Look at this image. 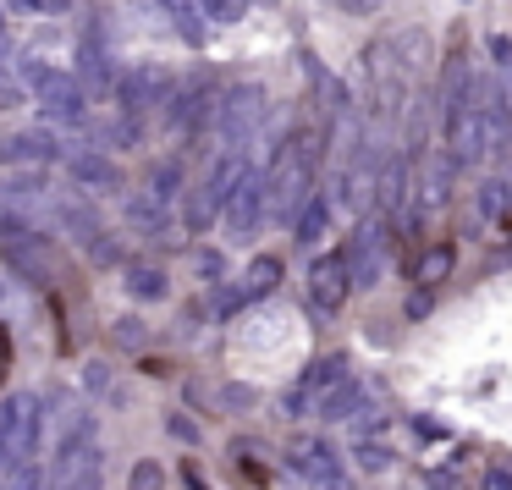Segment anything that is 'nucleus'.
<instances>
[{"instance_id":"nucleus-1","label":"nucleus","mask_w":512,"mask_h":490,"mask_svg":"<svg viewBox=\"0 0 512 490\" xmlns=\"http://www.w3.org/2000/svg\"><path fill=\"white\" fill-rule=\"evenodd\" d=\"M314 166H320V138L314 133L281 138L276 160H270V171H265L270 221H298V210L314 199Z\"/></svg>"},{"instance_id":"nucleus-2","label":"nucleus","mask_w":512,"mask_h":490,"mask_svg":"<svg viewBox=\"0 0 512 490\" xmlns=\"http://www.w3.org/2000/svg\"><path fill=\"white\" fill-rule=\"evenodd\" d=\"M39 441H45V402L34 391L0 397V479L39 463Z\"/></svg>"},{"instance_id":"nucleus-3","label":"nucleus","mask_w":512,"mask_h":490,"mask_svg":"<svg viewBox=\"0 0 512 490\" xmlns=\"http://www.w3.org/2000/svg\"><path fill=\"white\" fill-rule=\"evenodd\" d=\"M23 83L34 89L39 111H45L50 122H61V127H78V122H83V105H89V89H83V78H78V72L50 67V61H28V67H23Z\"/></svg>"},{"instance_id":"nucleus-4","label":"nucleus","mask_w":512,"mask_h":490,"mask_svg":"<svg viewBox=\"0 0 512 490\" xmlns=\"http://www.w3.org/2000/svg\"><path fill=\"white\" fill-rule=\"evenodd\" d=\"M265 111H270V94L259 89V83H232V89H226L221 100H215L210 127H215V138H221L226 149H243L248 138L259 133Z\"/></svg>"},{"instance_id":"nucleus-5","label":"nucleus","mask_w":512,"mask_h":490,"mask_svg":"<svg viewBox=\"0 0 512 490\" xmlns=\"http://www.w3.org/2000/svg\"><path fill=\"white\" fill-rule=\"evenodd\" d=\"M501 133H507V122H501L496 111H479V105H468V111L457 116L452 127H446V149H452L457 166H485V160L501 149Z\"/></svg>"},{"instance_id":"nucleus-6","label":"nucleus","mask_w":512,"mask_h":490,"mask_svg":"<svg viewBox=\"0 0 512 490\" xmlns=\"http://www.w3.org/2000/svg\"><path fill=\"white\" fill-rule=\"evenodd\" d=\"M386 243H391V221H386V215H358L353 237H347V248H342L353 287H375V281H380V270H386Z\"/></svg>"},{"instance_id":"nucleus-7","label":"nucleus","mask_w":512,"mask_h":490,"mask_svg":"<svg viewBox=\"0 0 512 490\" xmlns=\"http://www.w3.org/2000/svg\"><path fill=\"white\" fill-rule=\"evenodd\" d=\"M342 380H353V358H347V353L314 358V364L303 369V380L287 391V419H303V413H314L336 386H342Z\"/></svg>"},{"instance_id":"nucleus-8","label":"nucleus","mask_w":512,"mask_h":490,"mask_svg":"<svg viewBox=\"0 0 512 490\" xmlns=\"http://www.w3.org/2000/svg\"><path fill=\"white\" fill-rule=\"evenodd\" d=\"M56 160H67V149L50 127H17L0 138V171H45Z\"/></svg>"},{"instance_id":"nucleus-9","label":"nucleus","mask_w":512,"mask_h":490,"mask_svg":"<svg viewBox=\"0 0 512 490\" xmlns=\"http://www.w3.org/2000/svg\"><path fill=\"white\" fill-rule=\"evenodd\" d=\"M287 468L303 479L309 490H347V474H342V457L331 452V441L320 435H303V441L287 446Z\"/></svg>"},{"instance_id":"nucleus-10","label":"nucleus","mask_w":512,"mask_h":490,"mask_svg":"<svg viewBox=\"0 0 512 490\" xmlns=\"http://www.w3.org/2000/svg\"><path fill=\"white\" fill-rule=\"evenodd\" d=\"M452 182H457V160L452 149H430L413 166V210L419 215H441L452 204Z\"/></svg>"},{"instance_id":"nucleus-11","label":"nucleus","mask_w":512,"mask_h":490,"mask_svg":"<svg viewBox=\"0 0 512 490\" xmlns=\"http://www.w3.org/2000/svg\"><path fill=\"white\" fill-rule=\"evenodd\" d=\"M221 221H226V232H232V237H254L259 226L270 221V193H265V171H254V166H248V177L237 182V193H232V199H226Z\"/></svg>"},{"instance_id":"nucleus-12","label":"nucleus","mask_w":512,"mask_h":490,"mask_svg":"<svg viewBox=\"0 0 512 490\" xmlns=\"http://www.w3.org/2000/svg\"><path fill=\"white\" fill-rule=\"evenodd\" d=\"M353 292V276H347V259L342 254H320L309 265V309L314 314H336Z\"/></svg>"},{"instance_id":"nucleus-13","label":"nucleus","mask_w":512,"mask_h":490,"mask_svg":"<svg viewBox=\"0 0 512 490\" xmlns=\"http://www.w3.org/2000/svg\"><path fill=\"white\" fill-rule=\"evenodd\" d=\"M171 89H177V83H171L160 67H149V61H138L133 72H122V78H116V100H122L127 116L149 111V105H166Z\"/></svg>"},{"instance_id":"nucleus-14","label":"nucleus","mask_w":512,"mask_h":490,"mask_svg":"<svg viewBox=\"0 0 512 490\" xmlns=\"http://www.w3.org/2000/svg\"><path fill=\"white\" fill-rule=\"evenodd\" d=\"M61 166H67V177L78 182L83 193H116L127 182L122 166H116L105 149H67V160H61Z\"/></svg>"},{"instance_id":"nucleus-15","label":"nucleus","mask_w":512,"mask_h":490,"mask_svg":"<svg viewBox=\"0 0 512 490\" xmlns=\"http://www.w3.org/2000/svg\"><path fill=\"white\" fill-rule=\"evenodd\" d=\"M215 100H221V94L210 89V78H188V83H177V89H171L166 122L182 127V133H188V127H204L215 116Z\"/></svg>"},{"instance_id":"nucleus-16","label":"nucleus","mask_w":512,"mask_h":490,"mask_svg":"<svg viewBox=\"0 0 512 490\" xmlns=\"http://www.w3.org/2000/svg\"><path fill=\"white\" fill-rule=\"evenodd\" d=\"M78 61H83V83H89L94 94H111L116 89V61H111V45H105V28L100 23H89L83 28V39H78Z\"/></svg>"},{"instance_id":"nucleus-17","label":"nucleus","mask_w":512,"mask_h":490,"mask_svg":"<svg viewBox=\"0 0 512 490\" xmlns=\"http://www.w3.org/2000/svg\"><path fill=\"white\" fill-rule=\"evenodd\" d=\"M39 204H50V182L45 171H6L0 177V215H34Z\"/></svg>"},{"instance_id":"nucleus-18","label":"nucleus","mask_w":512,"mask_h":490,"mask_svg":"<svg viewBox=\"0 0 512 490\" xmlns=\"http://www.w3.org/2000/svg\"><path fill=\"white\" fill-rule=\"evenodd\" d=\"M122 287H127L133 303H160L171 292V276L160 265H149V259H133V265L122 270Z\"/></svg>"},{"instance_id":"nucleus-19","label":"nucleus","mask_w":512,"mask_h":490,"mask_svg":"<svg viewBox=\"0 0 512 490\" xmlns=\"http://www.w3.org/2000/svg\"><path fill=\"white\" fill-rule=\"evenodd\" d=\"M331 215H336V199H331V193H320V188H314V199L303 204V210H298V221H292V237H298L303 248H314L325 232H331Z\"/></svg>"},{"instance_id":"nucleus-20","label":"nucleus","mask_w":512,"mask_h":490,"mask_svg":"<svg viewBox=\"0 0 512 490\" xmlns=\"http://www.w3.org/2000/svg\"><path fill=\"white\" fill-rule=\"evenodd\" d=\"M56 221L67 226L78 243H89V237H100L105 226H100V210H94L89 199H78V193H67V199H56Z\"/></svg>"},{"instance_id":"nucleus-21","label":"nucleus","mask_w":512,"mask_h":490,"mask_svg":"<svg viewBox=\"0 0 512 490\" xmlns=\"http://www.w3.org/2000/svg\"><path fill=\"white\" fill-rule=\"evenodd\" d=\"M276 287H281V259L276 254H259L254 265L243 270V281H237V298L254 303V298H270Z\"/></svg>"},{"instance_id":"nucleus-22","label":"nucleus","mask_w":512,"mask_h":490,"mask_svg":"<svg viewBox=\"0 0 512 490\" xmlns=\"http://www.w3.org/2000/svg\"><path fill=\"white\" fill-rule=\"evenodd\" d=\"M160 12L171 17V28L182 34V45L199 50L204 39H210V28H204V12H199V0H160Z\"/></svg>"},{"instance_id":"nucleus-23","label":"nucleus","mask_w":512,"mask_h":490,"mask_svg":"<svg viewBox=\"0 0 512 490\" xmlns=\"http://www.w3.org/2000/svg\"><path fill=\"white\" fill-rule=\"evenodd\" d=\"M452 265H457V248L452 243H430L419 259H413V281L430 292V287H441V281L452 276Z\"/></svg>"},{"instance_id":"nucleus-24","label":"nucleus","mask_w":512,"mask_h":490,"mask_svg":"<svg viewBox=\"0 0 512 490\" xmlns=\"http://www.w3.org/2000/svg\"><path fill=\"white\" fill-rule=\"evenodd\" d=\"M490 61H496V105L512 122V34H490Z\"/></svg>"},{"instance_id":"nucleus-25","label":"nucleus","mask_w":512,"mask_h":490,"mask_svg":"<svg viewBox=\"0 0 512 490\" xmlns=\"http://www.w3.org/2000/svg\"><path fill=\"white\" fill-rule=\"evenodd\" d=\"M144 199H155L160 210H171V204L182 199V166H177V160H160V166L149 171V182H144Z\"/></svg>"},{"instance_id":"nucleus-26","label":"nucleus","mask_w":512,"mask_h":490,"mask_svg":"<svg viewBox=\"0 0 512 490\" xmlns=\"http://www.w3.org/2000/svg\"><path fill=\"white\" fill-rule=\"evenodd\" d=\"M512 210V177H485V188H479V215H485V221H501V215Z\"/></svg>"},{"instance_id":"nucleus-27","label":"nucleus","mask_w":512,"mask_h":490,"mask_svg":"<svg viewBox=\"0 0 512 490\" xmlns=\"http://www.w3.org/2000/svg\"><path fill=\"white\" fill-rule=\"evenodd\" d=\"M111 342L127 347V353H144V347H149V325L138 320V314H122V320H111Z\"/></svg>"},{"instance_id":"nucleus-28","label":"nucleus","mask_w":512,"mask_h":490,"mask_svg":"<svg viewBox=\"0 0 512 490\" xmlns=\"http://www.w3.org/2000/svg\"><path fill=\"white\" fill-rule=\"evenodd\" d=\"M199 12H204V23L232 28V23H243V17H248V0H199Z\"/></svg>"},{"instance_id":"nucleus-29","label":"nucleus","mask_w":512,"mask_h":490,"mask_svg":"<svg viewBox=\"0 0 512 490\" xmlns=\"http://www.w3.org/2000/svg\"><path fill=\"white\" fill-rule=\"evenodd\" d=\"M397 463V452H391V446H380V441H358V468H364V474H386V468Z\"/></svg>"},{"instance_id":"nucleus-30","label":"nucleus","mask_w":512,"mask_h":490,"mask_svg":"<svg viewBox=\"0 0 512 490\" xmlns=\"http://www.w3.org/2000/svg\"><path fill=\"white\" fill-rule=\"evenodd\" d=\"M127 490H166V468L155 457H138L133 474H127Z\"/></svg>"},{"instance_id":"nucleus-31","label":"nucleus","mask_w":512,"mask_h":490,"mask_svg":"<svg viewBox=\"0 0 512 490\" xmlns=\"http://www.w3.org/2000/svg\"><path fill=\"white\" fill-rule=\"evenodd\" d=\"M83 254H89L94 265H116V259H122V243H116L111 232H100V237H89V243H83Z\"/></svg>"},{"instance_id":"nucleus-32","label":"nucleus","mask_w":512,"mask_h":490,"mask_svg":"<svg viewBox=\"0 0 512 490\" xmlns=\"http://www.w3.org/2000/svg\"><path fill=\"white\" fill-rule=\"evenodd\" d=\"M166 430H171V435H177V441H188V446H193V441H199V424H193V419H188V413H166Z\"/></svg>"},{"instance_id":"nucleus-33","label":"nucleus","mask_w":512,"mask_h":490,"mask_svg":"<svg viewBox=\"0 0 512 490\" xmlns=\"http://www.w3.org/2000/svg\"><path fill=\"white\" fill-rule=\"evenodd\" d=\"M199 276H204V281H221V276H226V259L215 254V248H204V254H199Z\"/></svg>"},{"instance_id":"nucleus-34","label":"nucleus","mask_w":512,"mask_h":490,"mask_svg":"<svg viewBox=\"0 0 512 490\" xmlns=\"http://www.w3.org/2000/svg\"><path fill=\"white\" fill-rule=\"evenodd\" d=\"M479 490H512V468H507V463L485 468V485H479Z\"/></svg>"},{"instance_id":"nucleus-35","label":"nucleus","mask_w":512,"mask_h":490,"mask_svg":"<svg viewBox=\"0 0 512 490\" xmlns=\"http://www.w3.org/2000/svg\"><path fill=\"white\" fill-rule=\"evenodd\" d=\"M221 402H226V408H248L254 391H248V386H221Z\"/></svg>"},{"instance_id":"nucleus-36","label":"nucleus","mask_w":512,"mask_h":490,"mask_svg":"<svg viewBox=\"0 0 512 490\" xmlns=\"http://www.w3.org/2000/svg\"><path fill=\"white\" fill-rule=\"evenodd\" d=\"M419 314H430V292H413L408 298V320H419Z\"/></svg>"},{"instance_id":"nucleus-37","label":"nucleus","mask_w":512,"mask_h":490,"mask_svg":"<svg viewBox=\"0 0 512 490\" xmlns=\"http://www.w3.org/2000/svg\"><path fill=\"white\" fill-rule=\"evenodd\" d=\"M12 105H17V83L0 78V111H12Z\"/></svg>"},{"instance_id":"nucleus-38","label":"nucleus","mask_w":512,"mask_h":490,"mask_svg":"<svg viewBox=\"0 0 512 490\" xmlns=\"http://www.w3.org/2000/svg\"><path fill=\"white\" fill-rule=\"evenodd\" d=\"M6 45H12V23H6V6H0V56H6Z\"/></svg>"},{"instance_id":"nucleus-39","label":"nucleus","mask_w":512,"mask_h":490,"mask_svg":"<svg viewBox=\"0 0 512 490\" xmlns=\"http://www.w3.org/2000/svg\"><path fill=\"white\" fill-rule=\"evenodd\" d=\"M72 0H39V12H67Z\"/></svg>"},{"instance_id":"nucleus-40","label":"nucleus","mask_w":512,"mask_h":490,"mask_svg":"<svg viewBox=\"0 0 512 490\" xmlns=\"http://www.w3.org/2000/svg\"><path fill=\"white\" fill-rule=\"evenodd\" d=\"M6 353H12V347H6V331H0V375H6Z\"/></svg>"}]
</instances>
